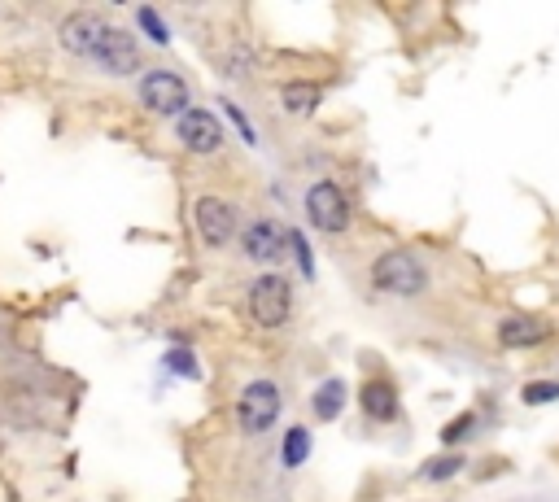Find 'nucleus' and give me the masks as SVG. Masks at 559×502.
I'll return each mask as SVG.
<instances>
[{"instance_id": "nucleus-19", "label": "nucleus", "mask_w": 559, "mask_h": 502, "mask_svg": "<svg viewBox=\"0 0 559 502\" xmlns=\"http://www.w3.org/2000/svg\"><path fill=\"white\" fill-rule=\"evenodd\" d=\"M472 424H477V415H459V420H455V424H450L446 433H442V441H450V446H455V441H459L463 433H468Z\"/></svg>"}, {"instance_id": "nucleus-9", "label": "nucleus", "mask_w": 559, "mask_h": 502, "mask_svg": "<svg viewBox=\"0 0 559 502\" xmlns=\"http://www.w3.org/2000/svg\"><path fill=\"white\" fill-rule=\"evenodd\" d=\"M284 249H293V245H289V232H284L276 219H258V223L245 227V258H254V262H280Z\"/></svg>"}, {"instance_id": "nucleus-21", "label": "nucleus", "mask_w": 559, "mask_h": 502, "mask_svg": "<svg viewBox=\"0 0 559 502\" xmlns=\"http://www.w3.org/2000/svg\"><path fill=\"white\" fill-rule=\"evenodd\" d=\"M223 110H228V118H232V123H236V127H241V131H245V140H254V131H249V123H245V114H241V110H236V105H232V101H223Z\"/></svg>"}, {"instance_id": "nucleus-10", "label": "nucleus", "mask_w": 559, "mask_h": 502, "mask_svg": "<svg viewBox=\"0 0 559 502\" xmlns=\"http://www.w3.org/2000/svg\"><path fill=\"white\" fill-rule=\"evenodd\" d=\"M551 337V324H546L542 315H507L503 324H498V345L503 350H533V345H542Z\"/></svg>"}, {"instance_id": "nucleus-16", "label": "nucleus", "mask_w": 559, "mask_h": 502, "mask_svg": "<svg viewBox=\"0 0 559 502\" xmlns=\"http://www.w3.org/2000/svg\"><path fill=\"white\" fill-rule=\"evenodd\" d=\"M459 468H463V454H446V459H433V463H428L424 476H428V481H446V476H455Z\"/></svg>"}, {"instance_id": "nucleus-20", "label": "nucleus", "mask_w": 559, "mask_h": 502, "mask_svg": "<svg viewBox=\"0 0 559 502\" xmlns=\"http://www.w3.org/2000/svg\"><path fill=\"white\" fill-rule=\"evenodd\" d=\"M166 363H171V367H175V372H184V376H197V367H193V358H188L184 350H171V354H166Z\"/></svg>"}, {"instance_id": "nucleus-6", "label": "nucleus", "mask_w": 559, "mask_h": 502, "mask_svg": "<svg viewBox=\"0 0 559 502\" xmlns=\"http://www.w3.org/2000/svg\"><path fill=\"white\" fill-rule=\"evenodd\" d=\"M306 219H311L319 232L341 236L350 227V197L341 193L332 179H319V184L306 188Z\"/></svg>"}, {"instance_id": "nucleus-15", "label": "nucleus", "mask_w": 559, "mask_h": 502, "mask_svg": "<svg viewBox=\"0 0 559 502\" xmlns=\"http://www.w3.org/2000/svg\"><path fill=\"white\" fill-rule=\"evenodd\" d=\"M525 406H542V402H555L559 398V380H533V385H525Z\"/></svg>"}, {"instance_id": "nucleus-13", "label": "nucleus", "mask_w": 559, "mask_h": 502, "mask_svg": "<svg viewBox=\"0 0 559 502\" xmlns=\"http://www.w3.org/2000/svg\"><path fill=\"white\" fill-rule=\"evenodd\" d=\"M341 406H346V385H341V380H324V385H319V393L311 398L315 420H337Z\"/></svg>"}, {"instance_id": "nucleus-5", "label": "nucleus", "mask_w": 559, "mask_h": 502, "mask_svg": "<svg viewBox=\"0 0 559 502\" xmlns=\"http://www.w3.org/2000/svg\"><path fill=\"white\" fill-rule=\"evenodd\" d=\"M136 92H140V105L153 114H166V118L188 114V83L175 75V70H145Z\"/></svg>"}, {"instance_id": "nucleus-12", "label": "nucleus", "mask_w": 559, "mask_h": 502, "mask_svg": "<svg viewBox=\"0 0 559 502\" xmlns=\"http://www.w3.org/2000/svg\"><path fill=\"white\" fill-rule=\"evenodd\" d=\"M280 101H284V110H289V114L306 118V114H315V105L324 101V92H319L315 83H284V88H280Z\"/></svg>"}, {"instance_id": "nucleus-8", "label": "nucleus", "mask_w": 559, "mask_h": 502, "mask_svg": "<svg viewBox=\"0 0 559 502\" xmlns=\"http://www.w3.org/2000/svg\"><path fill=\"white\" fill-rule=\"evenodd\" d=\"M175 131H180V145L188 153H201V158H210V153L223 149V123L210 110H188Z\"/></svg>"}, {"instance_id": "nucleus-14", "label": "nucleus", "mask_w": 559, "mask_h": 502, "mask_svg": "<svg viewBox=\"0 0 559 502\" xmlns=\"http://www.w3.org/2000/svg\"><path fill=\"white\" fill-rule=\"evenodd\" d=\"M306 454H311V433L306 428H289L284 433V468H302Z\"/></svg>"}, {"instance_id": "nucleus-3", "label": "nucleus", "mask_w": 559, "mask_h": 502, "mask_svg": "<svg viewBox=\"0 0 559 502\" xmlns=\"http://www.w3.org/2000/svg\"><path fill=\"white\" fill-rule=\"evenodd\" d=\"M280 411H284V398L276 380H249L241 398H236V428L245 437H263L280 424Z\"/></svg>"}, {"instance_id": "nucleus-1", "label": "nucleus", "mask_w": 559, "mask_h": 502, "mask_svg": "<svg viewBox=\"0 0 559 502\" xmlns=\"http://www.w3.org/2000/svg\"><path fill=\"white\" fill-rule=\"evenodd\" d=\"M57 35H62L66 53L101 66L105 75H114V79L140 75V44L123 27H114V22H105L97 14H70Z\"/></svg>"}, {"instance_id": "nucleus-2", "label": "nucleus", "mask_w": 559, "mask_h": 502, "mask_svg": "<svg viewBox=\"0 0 559 502\" xmlns=\"http://www.w3.org/2000/svg\"><path fill=\"white\" fill-rule=\"evenodd\" d=\"M372 289L389 297H420L428 289V267L411 249H385L372 262Z\"/></svg>"}, {"instance_id": "nucleus-18", "label": "nucleus", "mask_w": 559, "mask_h": 502, "mask_svg": "<svg viewBox=\"0 0 559 502\" xmlns=\"http://www.w3.org/2000/svg\"><path fill=\"white\" fill-rule=\"evenodd\" d=\"M289 245H293L297 262H302V271L311 276V271H315V262H311V249H306V236H302V232H289Z\"/></svg>"}, {"instance_id": "nucleus-11", "label": "nucleus", "mask_w": 559, "mask_h": 502, "mask_svg": "<svg viewBox=\"0 0 559 502\" xmlns=\"http://www.w3.org/2000/svg\"><path fill=\"white\" fill-rule=\"evenodd\" d=\"M359 406H363L367 420L389 424V420H398V389L389 385V380H367L359 389Z\"/></svg>"}, {"instance_id": "nucleus-4", "label": "nucleus", "mask_w": 559, "mask_h": 502, "mask_svg": "<svg viewBox=\"0 0 559 502\" xmlns=\"http://www.w3.org/2000/svg\"><path fill=\"white\" fill-rule=\"evenodd\" d=\"M293 315V280L284 271H263L249 289V319L258 328H284Z\"/></svg>"}, {"instance_id": "nucleus-7", "label": "nucleus", "mask_w": 559, "mask_h": 502, "mask_svg": "<svg viewBox=\"0 0 559 502\" xmlns=\"http://www.w3.org/2000/svg\"><path fill=\"white\" fill-rule=\"evenodd\" d=\"M193 219H197L201 241H206L210 249H223L236 236V206H232V201H223V197H214V193L197 197Z\"/></svg>"}, {"instance_id": "nucleus-17", "label": "nucleus", "mask_w": 559, "mask_h": 502, "mask_svg": "<svg viewBox=\"0 0 559 502\" xmlns=\"http://www.w3.org/2000/svg\"><path fill=\"white\" fill-rule=\"evenodd\" d=\"M136 22L149 31V40H153V44H166V40H171V31H166V22H162L158 14H153V9H140V14H136Z\"/></svg>"}]
</instances>
